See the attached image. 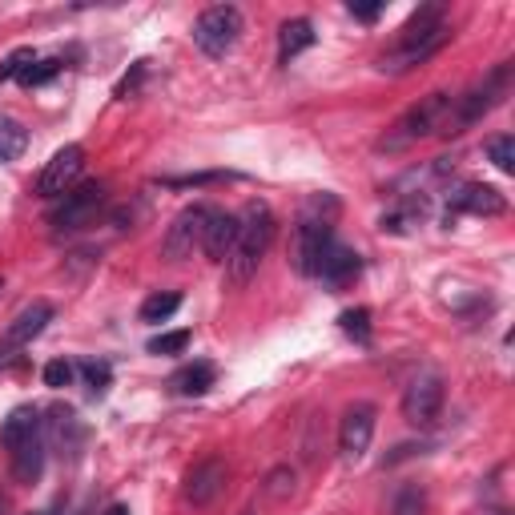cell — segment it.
<instances>
[{
    "label": "cell",
    "instance_id": "obj_1",
    "mask_svg": "<svg viewBox=\"0 0 515 515\" xmlns=\"http://www.w3.org/2000/svg\"><path fill=\"white\" fill-rule=\"evenodd\" d=\"M447 41H451V25L443 21V9H439V5H427V9H419V13L399 29L391 53L379 57V69H383V73H411L415 65L431 61Z\"/></svg>",
    "mask_w": 515,
    "mask_h": 515
},
{
    "label": "cell",
    "instance_id": "obj_2",
    "mask_svg": "<svg viewBox=\"0 0 515 515\" xmlns=\"http://www.w3.org/2000/svg\"><path fill=\"white\" fill-rule=\"evenodd\" d=\"M270 242H274V214H270L262 202H254V206L246 210V218H238V238H234V250H230V258H226V278H230L234 286L250 282V278L258 274V266H262V258H266V250H270Z\"/></svg>",
    "mask_w": 515,
    "mask_h": 515
},
{
    "label": "cell",
    "instance_id": "obj_3",
    "mask_svg": "<svg viewBox=\"0 0 515 515\" xmlns=\"http://www.w3.org/2000/svg\"><path fill=\"white\" fill-rule=\"evenodd\" d=\"M511 77H515V65L511 61H503V65H495L483 81H475L463 97H455L451 101V117H447V129L443 133H463L467 125H475V121H483L491 109H499L503 105V97L511 93Z\"/></svg>",
    "mask_w": 515,
    "mask_h": 515
},
{
    "label": "cell",
    "instance_id": "obj_4",
    "mask_svg": "<svg viewBox=\"0 0 515 515\" xmlns=\"http://www.w3.org/2000/svg\"><path fill=\"white\" fill-rule=\"evenodd\" d=\"M451 93H431V97H423L419 105H411L383 137H379V149L383 153H399V149H407V145H415V141H423V137H431V133H443L447 129V117H451Z\"/></svg>",
    "mask_w": 515,
    "mask_h": 515
},
{
    "label": "cell",
    "instance_id": "obj_5",
    "mask_svg": "<svg viewBox=\"0 0 515 515\" xmlns=\"http://www.w3.org/2000/svg\"><path fill=\"white\" fill-rule=\"evenodd\" d=\"M238 37H242V13L234 5H214L194 25V45L206 57H226L238 45Z\"/></svg>",
    "mask_w": 515,
    "mask_h": 515
},
{
    "label": "cell",
    "instance_id": "obj_6",
    "mask_svg": "<svg viewBox=\"0 0 515 515\" xmlns=\"http://www.w3.org/2000/svg\"><path fill=\"white\" fill-rule=\"evenodd\" d=\"M330 246H334L330 218H322V214L306 210V214H302V222H298V238H294V266H298V274L318 278L322 258H326V250H330Z\"/></svg>",
    "mask_w": 515,
    "mask_h": 515
},
{
    "label": "cell",
    "instance_id": "obj_7",
    "mask_svg": "<svg viewBox=\"0 0 515 515\" xmlns=\"http://www.w3.org/2000/svg\"><path fill=\"white\" fill-rule=\"evenodd\" d=\"M101 206H105V186L89 182V186H81V190H69V194L53 206L49 222H53V230L73 234V230H85V226L97 218V210H101Z\"/></svg>",
    "mask_w": 515,
    "mask_h": 515
},
{
    "label": "cell",
    "instance_id": "obj_8",
    "mask_svg": "<svg viewBox=\"0 0 515 515\" xmlns=\"http://www.w3.org/2000/svg\"><path fill=\"white\" fill-rule=\"evenodd\" d=\"M206 222H210V210H206V206H186V210L174 218V226L165 230V242H161L165 258H169V262H186L194 250H202Z\"/></svg>",
    "mask_w": 515,
    "mask_h": 515
},
{
    "label": "cell",
    "instance_id": "obj_9",
    "mask_svg": "<svg viewBox=\"0 0 515 515\" xmlns=\"http://www.w3.org/2000/svg\"><path fill=\"white\" fill-rule=\"evenodd\" d=\"M443 411V379L435 371H423L411 379V387L403 391V419L411 427H431Z\"/></svg>",
    "mask_w": 515,
    "mask_h": 515
},
{
    "label": "cell",
    "instance_id": "obj_10",
    "mask_svg": "<svg viewBox=\"0 0 515 515\" xmlns=\"http://www.w3.org/2000/svg\"><path fill=\"white\" fill-rule=\"evenodd\" d=\"M81 169H85V149L81 145H65L53 153V161L41 169V182H37V194L41 198H65L77 178H81Z\"/></svg>",
    "mask_w": 515,
    "mask_h": 515
},
{
    "label": "cell",
    "instance_id": "obj_11",
    "mask_svg": "<svg viewBox=\"0 0 515 515\" xmlns=\"http://www.w3.org/2000/svg\"><path fill=\"white\" fill-rule=\"evenodd\" d=\"M371 435H375V407H371V403H359V407H351L347 415H342V427H338V451L355 463V459L367 455Z\"/></svg>",
    "mask_w": 515,
    "mask_h": 515
},
{
    "label": "cell",
    "instance_id": "obj_12",
    "mask_svg": "<svg viewBox=\"0 0 515 515\" xmlns=\"http://www.w3.org/2000/svg\"><path fill=\"white\" fill-rule=\"evenodd\" d=\"M503 210H507V202H503V194H499L495 186H479V182H471V186H459V194H451V214H447V222H451L455 214L495 218V214H503Z\"/></svg>",
    "mask_w": 515,
    "mask_h": 515
},
{
    "label": "cell",
    "instance_id": "obj_13",
    "mask_svg": "<svg viewBox=\"0 0 515 515\" xmlns=\"http://www.w3.org/2000/svg\"><path fill=\"white\" fill-rule=\"evenodd\" d=\"M226 463L222 459H206V463H198L190 475H186V503H194V507H206V503H214L222 491H226Z\"/></svg>",
    "mask_w": 515,
    "mask_h": 515
},
{
    "label": "cell",
    "instance_id": "obj_14",
    "mask_svg": "<svg viewBox=\"0 0 515 515\" xmlns=\"http://www.w3.org/2000/svg\"><path fill=\"white\" fill-rule=\"evenodd\" d=\"M45 447H49L45 427H41V431H33L29 439H21L17 447H9L13 479H17V483H37V479H41V471H45Z\"/></svg>",
    "mask_w": 515,
    "mask_h": 515
},
{
    "label": "cell",
    "instance_id": "obj_15",
    "mask_svg": "<svg viewBox=\"0 0 515 515\" xmlns=\"http://www.w3.org/2000/svg\"><path fill=\"white\" fill-rule=\"evenodd\" d=\"M49 322H53V306H49V302H33L29 310H21V314L13 318V326L5 330V338H0V347H9V351L29 347V342H33Z\"/></svg>",
    "mask_w": 515,
    "mask_h": 515
},
{
    "label": "cell",
    "instance_id": "obj_16",
    "mask_svg": "<svg viewBox=\"0 0 515 515\" xmlns=\"http://www.w3.org/2000/svg\"><path fill=\"white\" fill-rule=\"evenodd\" d=\"M234 238H238V218H234V214H226V210H210L202 250H206L214 262H226V258H230V250H234Z\"/></svg>",
    "mask_w": 515,
    "mask_h": 515
},
{
    "label": "cell",
    "instance_id": "obj_17",
    "mask_svg": "<svg viewBox=\"0 0 515 515\" xmlns=\"http://www.w3.org/2000/svg\"><path fill=\"white\" fill-rule=\"evenodd\" d=\"M363 270V258L355 254V250H347V246H330L326 250V258H322V270H318V278L326 282V286H347L355 274Z\"/></svg>",
    "mask_w": 515,
    "mask_h": 515
},
{
    "label": "cell",
    "instance_id": "obj_18",
    "mask_svg": "<svg viewBox=\"0 0 515 515\" xmlns=\"http://www.w3.org/2000/svg\"><path fill=\"white\" fill-rule=\"evenodd\" d=\"M314 45V25L306 17H294L278 29V65H290L298 53H306Z\"/></svg>",
    "mask_w": 515,
    "mask_h": 515
},
{
    "label": "cell",
    "instance_id": "obj_19",
    "mask_svg": "<svg viewBox=\"0 0 515 515\" xmlns=\"http://www.w3.org/2000/svg\"><path fill=\"white\" fill-rule=\"evenodd\" d=\"M41 427H45V419H41L37 407H17L5 423H0V443H5V447H17L21 439H29V435L41 431Z\"/></svg>",
    "mask_w": 515,
    "mask_h": 515
},
{
    "label": "cell",
    "instance_id": "obj_20",
    "mask_svg": "<svg viewBox=\"0 0 515 515\" xmlns=\"http://www.w3.org/2000/svg\"><path fill=\"white\" fill-rule=\"evenodd\" d=\"M214 379H218L214 363H190V367H182V371L174 375V387H178L182 395H206V391L214 387Z\"/></svg>",
    "mask_w": 515,
    "mask_h": 515
},
{
    "label": "cell",
    "instance_id": "obj_21",
    "mask_svg": "<svg viewBox=\"0 0 515 515\" xmlns=\"http://www.w3.org/2000/svg\"><path fill=\"white\" fill-rule=\"evenodd\" d=\"M25 145H29L25 125L13 117H0V161H17L25 153Z\"/></svg>",
    "mask_w": 515,
    "mask_h": 515
},
{
    "label": "cell",
    "instance_id": "obj_22",
    "mask_svg": "<svg viewBox=\"0 0 515 515\" xmlns=\"http://www.w3.org/2000/svg\"><path fill=\"white\" fill-rule=\"evenodd\" d=\"M178 306H182V294H149L141 302V322H165Z\"/></svg>",
    "mask_w": 515,
    "mask_h": 515
},
{
    "label": "cell",
    "instance_id": "obj_23",
    "mask_svg": "<svg viewBox=\"0 0 515 515\" xmlns=\"http://www.w3.org/2000/svg\"><path fill=\"white\" fill-rule=\"evenodd\" d=\"M487 157L495 161L499 174H511V169H515V137H507V133L491 137V141H487Z\"/></svg>",
    "mask_w": 515,
    "mask_h": 515
},
{
    "label": "cell",
    "instance_id": "obj_24",
    "mask_svg": "<svg viewBox=\"0 0 515 515\" xmlns=\"http://www.w3.org/2000/svg\"><path fill=\"white\" fill-rule=\"evenodd\" d=\"M338 322H342V334H351L355 342H371V310L355 306V310L342 314Z\"/></svg>",
    "mask_w": 515,
    "mask_h": 515
},
{
    "label": "cell",
    "instance_id": "obj_25",
    "mask_svg": "<svg viewBox=\"0 0 515 515\" xmlns=\"http://www.w3.org/2000/svg\"><path fill=\"white\" fill-rule=\"evenodd\" d=\"M186 347H190V330H169L149 338V355H182Z\"/></svg>",
    "mask_w": 515,
    "mask_h": 515
},
{
    "label": "cell",
    "instance_id": "obj_26",
    "mask_svg": "<svg viewBox=\"0 0 515 515\" xmlns=\"http://www.w3.org/2000/svg\"><path fill=\"white\" fill-rule=\"evenodd\" d=\"M391 515H427V499H423V491L411 483V487H403L399 495H395V511Z\"/></svg>",
    "mask_w": 515,
    "mask_h": 515
},
{
    "label": "cell",
    "instance_id": "obj_27",
    "mask_svg": "<svg viewBox=\"0 0 515 515\" xmlns=\"http://www.w3.org/2000/svg\"><path fill=\"white\" fill-rule=\"evenodd\" d=\"M57 73H61V61H57V57H49V61H33L17 81H21V85H45V81H53Z\"/></svg>",
    "mask_w": 515,
    "mask_h": 515
},
{
    "label": "cell",
    "instance_id": "obj_28",
    "mask_svg": "<svg viewBox=\"0 0 515 515\" xmlns=\"http://www.w3.org/2000/svg\"><path fill=\"white\" fill-rule=\"evenodd\" d=\"M37 61V53L33 49H17V53H9L5 61H0V81H13V77H21L29 65Z\"/></svg>",
    "mask_w": 515,
    "mask_h": 515
},
{
    "label": "cell",
    "instance_id": "obj_29",
    "mask_svg": "<svg viewBox=\"0 0 515 515\" xmlns=\"http://www.w3.org/2000/svg\"><path fill=\"white\" fill-rule=\"evenodd\" d=\"M81 379H85V387H89V395H105V387H109V363H81Z\"/></svg>",
    "mask_w": 515,
    "mask_h": 515
},
{
    "label": "cell",
    "instance_id": "obj_30",
    "mask_svg": "<svg viewBox=\"0 0 515 515\" xmlns=\"http://www.w3.org/2000/svg\"><path fill=\"white\" fill-rule=\"evenodd\" d=\"M73 375H77V367L69 363V359H53V363H45V387H69L73 383Z\"/></svg>",
    "mask_w": 515,
    "mask_h": 515
},
{
    "label": "cell",
    "instance_id": "obj_31",
    "mask_svg": "<svg viewBox=\"0 0 515 515\" xmlns=\"http://www.w3.org/2000/svg\"><path fill=\"white\" fill-rule=\"evenodd\" d=\"M290 491H294V471L290 467H274L270 479H266V495L270 499H286Z\"/></svg>",
    "mask_w": 515,
    "mask_h": 515
},
{
    "label": "cell",
    "instance_id": "obj_32",
    "mask_svg": "<svg viewBox=\"0 0 515 515\" xmlns=\"http://www.w3.org/2000/svg\"><path fill=\"white\" fill-rule=\"evenodd\" d=\"M379 13H383V5H355V0H351V17H359V21H379Z\"/></svg>",
    "mask_w": 515,
    "mask_h": 515
},
{
    "label": "cell",
    "instance_id": "obj_33",
    "mask_svg": "<svg viewBox=\"0 0 515 515\" xmlns=\"http://www.w3.org/2000/svg\"><path fill=\"white\" fill-rule=\"evenodd\" d=\"M105 515H129V507H125V503H113V507L105 511Z\"/></svg>",
    "mask_w": 515,
    "mask_h": 515
},
{
    "label": "cell",
    "instance_id": "obj_34",
    "mask_svg": "<svg viewBox=\"0 0 515 515\" xmlns=\"http://www.w3.org/2000/svg\"><path fill=\"white\" fill-rule=\"evenodd\" d=\"M499 515H503V511H499Z\"/></svg>",
    "mask_w": 515,
    "mask_h": 515
}]
</instances>
